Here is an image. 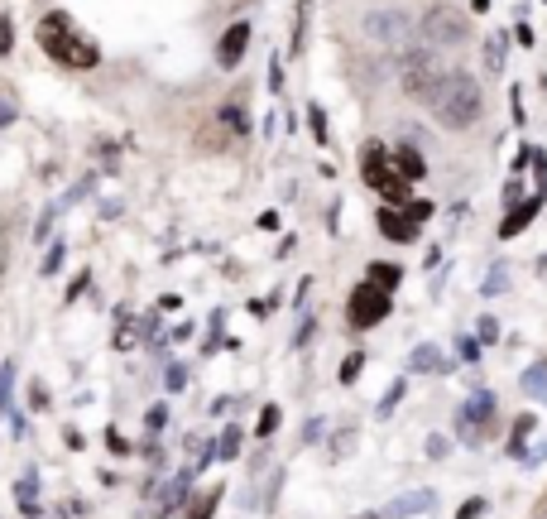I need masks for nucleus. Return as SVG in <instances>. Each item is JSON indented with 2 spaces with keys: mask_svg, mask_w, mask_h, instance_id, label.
I'll return each instance as SVG.
<instances>
[{
  "mask_svg": "<svg viewBox=\"0 0 547 519\" xmlns=\"http://www.w3.org/2000/svg\"><path fill=\"white\" fill-rule=\"evenodd\" d=\"M403 212H408V217H413V221H418V227H423V221L432 217V203H423V197H418V203H403Z\"/></svg>",
  "mask_w": 547,
  "mask_h": 519,
  "instance_id": "28",
  "label": "nucleus"
},
{
  "mask_svg": "<svg viewBox=\"0 0 547 519\" xmlns=\"http://www.w3.org/2000/svg\"><path fill=\"white\" fill-rule=\"evenodd\" d=\"M403 395H408V380H403V375H399V380H389L384 399H379V419H389V414H394V409L403 404Z\"/></svg>",
  "mask_w": 547,
  "mask_h": 519,
  "instance_id": "17",
  "label": "nucleus"
},
{
  "mask_svg": "<svg viewBox=\"0 0 547 519\" xmlns=\"http://www.w3.org/2000/svg\"><path fill=\"white\" fill-rule=\"evenodd\" d=\"M480 515H485V500H480V495H471V500L461 505V515H456V519H480Z\"/></svg>",
  "mask_w": 547,
  "mask_h": 519,
  "instance_id": "29",
  "label": "nucleus"
},
{
  "mask_svg": "<svg viewBox=\"0 0 547 519\" xmlns=\"http://www.w3.org/2000/svg\"><path fill=\"white\" fill-rule=\"evenodd\" d=\"M39 44H44V53H53L58 63H67V68H97L101 63V53H97V44L87 39V34H77L73 25V15H63V10H53V15H44L39 20Z\"/></svg>",
  "mask_w": 547,
  "mask_h": 519,
  "instance_id": "1",
  "label": "nucleus"
},
{
  "mask_svg": "<svg viewBox=\"0 0 547 519\" xmlns=\"http://www.w3.org/2000/svg\"><path fill=\"white\" fill-rule=\"evenodd\" d=\"M10 389H15V365H0V414H5V409H10Z\"/></svg>",
  "mask_w": 547,
  "mask_h": 519,
  "instance_id": "25",
  "label": "nucleus"
},
{
  "mask_svg": "<svg viewBox=\"0 0 547 519\" xmlns=\"http://www.w3.org/2000/svg\"><path fill=\"white\" fill-rule=\"evenodd\" d=\"M183 380H187L183 365H173V371H169V389H183Z\"/></svg>",
  "mask_w": 547,
  "mask_h": 519,
  "instance_id": "38",
  "label": "nucleus"
},
{
  "mask_svg": "<svg viewBox=\"0 0 547 519\" xmlns=\"http://www.w3.org/2000/svg\"><path fill=\"white\" fill-rule=\"evenodd\" d=\"M361 173H365V183H370V188L384 193V203H394V207L408 203V179H399V169L389 164L384 145H365V169Z\"/></svg>",
  "mask_w": 547,
  "mask_h": 519,
  "instance_id": "4",
  "label": "nucleus"
},
{
  "mask_svg": "<svg viewBox=\"0 0 547 519\" xmlns=\"http://www.w3.org/2000/svg\"><path fill=\"white\" fill-rule=\"evenodd\" d=\"M533 423H538L533 414H519V419H514V438H509V457H523V438L533 433Z\"/></svg>",
  "mask_w": 547,
  "mask_h": 519,
  "instance_id": "21",
  "label": "nucleus"
},
{
  "mask_svg": "<svg viewBox=\"0 0 547 519\" xmlns=\"http://www.w3.org/2000/svg\"><path fill=\"white\" fill-rule=\"evenodd\" d=\"M538 207H543V193H533L528 203H514V207H509V217L499 221V236H504V241H514V236L528 227L533 217H538Z\"/></svg>",
  "mask_w": 547,
  "mask_h": 519,
  "instance_id": "12",
  "label": "nucleus"
},
{
  "mask_svg": "<svg viewBox=\"0 0 547 519\" xmlns=\"http://www.w3.org/2000/svg\"><path fill=\"white\" fill-rule=\"evenodd\" d=\"M10 121H15V106H10L5 97H0V125H10Z\"/></svg>",
  "mask_w": 547,
  "mask_h": 519,
  "instance_id": "39",
  "label": "nucleus"
},
{
  "mask_svg": "<svg viewBox=\"0 0 547 519\" xmlns=\"http://www.w3.org/2000/svg\"><path fill=\"white\" fill-rule=\"evenodd\" d=\"M269 87H274V92H283V68H279V63L269 68Z\"/></svg>",
  "mask_w": 547,
  "mask_h": 519,
  "instance_id": "37",
  "label": "nucleus"
},
{
  "mask_svg": "<svg viewBox=\"0 0 547 519\" xmlns=\"http://www.w3.org/2000/svg\"><path fill=\"white\" fill-rule=\"evenodd\" d=\"M509 289V265H504V260H499V265L490 269V279H485V284H480V293H485V299H499V293H504Z\"/></svg>",
  "mask_w": 547,
  "mask_h": 519,
  "instance_id": "19",
  "label": "nucleus"
},
{
  "mask_svg": "<svg viewBox=\"0 0 547 519\" xmlns=\"http://www.w3.org/2000/svg\"><path fill=\"white\" fill-rule=\"evenodd\" d=\"M442 77H447V68L437 63V53L403 49V58H399V82H403V92H408L413 101H427L437 87H442Z\"/></svg>",
  "mask_w": 547,
  "mask_h": 519,
  "instance_id": "3",
  "label": "nucleus"
},
{
  "mask_svg": "<svg viewBox=\"0 0 547 519\" xmlns=\"http://www.w3.org/2000/svg\"><path fill=\"white\" fill-rule=\"evenodd\" d=\"M361 371H365V351H351V356L341 361V385H355V380H361Z\"/></svg>",
  "mask_w": 547,
  "mask_h": 519,
  "instance_id": "23",
  "label": "nucleus"
},
{
  "mask_svg": "<svg viewBox=\"0 0 547 519\" xmlns=\"http://www.w3.org/2000/svg\"><path fill=\"white\" fill-rule=\"evenodd\" d=\"M495 419V395L490 389H475L466 399V409H461V423H475V428H485V423Z\"/></svg>",
  "mask_w": 547,
  "mask_h": 519,
  "instance_id": "14",
  "label": "nucleus"
},
{
  "mask_svg": "<svg viewBox=\"0 0 547 519\" xmlns=\"http://www.w3.org/2000/svg\"><path fill=\"white\" fill-rule=\"evenodd\" d=\"M241 438H245L241 428H226V433H221V443H217V457H221V462H231V457H241Z\"/></svg>",
  "mask_w": 547,
  "mask_h": 519,
  "instance_id": "22",
  "label": "nucleus"
},
{
  "mask_svg": "<svg viewBox=\"0 0 547 519\" xmlns=\"http://www.w3.org/2000/svg\"><path fill=\"white\" fill-rule=\"evenodd\" d=\"M408 371L413 375H447L451 371V361L442 356V347H437V341H423V347H413V356H408Z\"/></svg>",
  "mask_w": 547,
  "mask_h": 519,
  "instance_id": "11",
  "label": "nucleus"
},
{
  "mask_svg": "<svg viewBox=\"0 0 547 519\" xmlns=\"http://www.w3.org/2000/svg\"><path fill=\"white\" fill-rule=\"evenodd\" d=\"M456 351H461V361H480V341H471V337H461Z\"/></svg>",
  "mask_w": 547,
  "mask_h": 519,
  "instance_id": "31",
  "label": "nucleus"
},
{
  "mask_svg": "<svg viewBox=\"0 0 547 519\" xmlns=\"http://www.w3.org/2000/svg\"><path fill=\"white\" fill-rule=\"evenodd\" d=\"M87 284H91V275H87V269H82V275L73 279V284H67V303H73V299H77V293L87 289Z\"/></svg>",
  "mask_w": 547,
  "mask_h": 519,
  "instance_id": "34",
  "label": "nucleus"
},
{
  "mask_svg": "<svg viewBox=\"0 0 547 519\" xmlns=\"http://www.w3.org/2000/svg\"><path fill=\"white\" fill-rule=\"evenodd\" d=\"M217 500H221V486H211L207 495H197V500L187 505V519H211V510H217Z\"/></svg>",
  "mask_w": 547,
  "mask_h": 519,
  "instance_id": "20",
  "label": "nucleus"
},
{
  "mask_svg": "<svg viewBox=\"0 0 547 519\" xmlns=\"http://www.w3.org/2000/svg\"><path fill=\"white\" fill-rule=\"evenodd\" d=\"M274 428H279V404H265V409H259V423H255V433H259V438H269Z\"/></svg>",
  "mask_w": 547,
  "mask_h": 519,
  "instance_id": "24",
  "label": "nucleus"
},
{
  "mask_svg": "<svg viewBox=\"0 0 547 519\" xmlns=\"http://www.w3.org/2000/svg\"><path fill=\"white\" fill-rule=\"evenodd\" d=\"M504 49H509L504 34H490V44H485V68L490 73H504Z\"/></svg>",
  "mask_w": 547,
  "mask_h": 519,
  "instance_id": "18",
  "label": "nucleus"
},
{
  "mask_svg": "<svg viewBox=\"0 0 547 519\" xmlns=\"http://www.w3.org/2000/svg\"><path fill=\"white\" fill-rule=\"evenodd\" d=\"M365 39L384 44V49H403L413 39V20L403 10H379V15H365Z\"/></svg>",
  "mask_w": 547,
  "mask_h": 519,
  "instance_id": "7",
  "label": "nucleus"
},
{
  "mask_svg": "<svg viewBox=\"0 0 547 519\" xmlns=\"http://www.w3.org/2000/svg\"><path fill=\"white\" fill-rule=\"evenodd\" d=\"M307 5H313V0H298V25H293V53H303V34H307Z\"/></svg>",
  "mask_w": 547,
  "mask_h": 519,
  "instance_id": "27",
  "label": "nucleus"
},
{
  "mask_svg": "<svg viewBox=\"0 0 547 519\" xmlns=\"http://www.w3.org/2000/svg\"><path fill=\"white\" fill-rule=\"evenodd\" d=\"M499 337V323L495 317H480V341H495Z\"/></svg>",
  "mask_w": 547,
  "mask_h": 519,
  "instance_id": "35",
  "label": "nucleus"
},
{
  "mask_svg": "<svg viewBox=\"0 0 547 519\" xmlns=\"http://www.w3.org/2000/svg\"><path fill=\"white\" fill-rule=\"evenodd\" d=\"M389 164H394L399 179H408V183H418L423 173H427V164H423V155L413 145H394V149H389Z\"/></svg>",
  "mask_w": 547,
  "mask_h": 519,
  "instance_id": "13",
  "label": "nucleus"
},
{
  "mask_svg": "<svg viewBox=\"0 0 547 519\" xmlns=\"http://www.w3.org/2000/svg\"><path fill=\"white\" fill-rule=\"evenodd\" d=\"M389 308H394V303H389V293L375 289L370 279H361V284L351 289V299H346V323L365 332V327H379V323H384Z\"/></svg>",
  "mask_w": 547,
  "mask_h": 519,
  "instance_id": "6",
  "label": "nucleus"
},
{
  "mask_svg": "<svg viewBox=\"0 0 547 519\" xmlns=\"http://www.w3.org/2000/svg\"><path fill=\"white\" fill-rule=\"evenodd\" d=\"M63 265V241H53V251H49V260H44V275H53V269Z\"/></svg>",
  "mask_w": 547,
  "mask_h": 519,
  "instance_id": "32",
  "label": "nucleus"
},
{
  "mask_svg": "<svg viewBox=\"0 0 547 519\" xmlns=\"http://www.w3.org/2000/svg\"><path fill=\"white\" fill-rule=\"evenodd\" d=\"M245 49H250V25L241 20V25H231V29L221 34V44H217V63H221V68H241Z\"/></svg>",
  "mask_w": 547,
  "mask_h": 519,
  "instance_id": "9",
  "label": "nucleus"
},
{
  "mask_svg": "<svg viewBox=\"0 0 547 519\" xmlns=\"http://www.w3.org/2000/svg\"><path fill=\"white\" fill-rule=\"evenodd\" d=\"M365 519H379V515H365Z\"/></svg>",
  "mask_w": 547,
  "mask_h": 519,
  "instance_id": "40",
  "label": "nucleus"
},
{
  "mask_svg": "<svg viewBox=\"0 0 547 519\" xmlns=\"http://www.w3.org/2000/svg\"><path fill=\"white\" fill-rule=\"evenodd\" d=\"M379 231H384L389 241H399V245L418 241V221H413L408 212H394V207H379Z\"/></svg>",
  "mask_w": 547,
  "mask_h": 519,
  "instance_id": "10",
  "label": "nucleus"
},
{
  "mask_svg": "<svg viewBox=\"0 0 547 519\" xmlns=\"http://www.w3.org/2000/svg\"><path fill=\"white\" fill-rule=\"evenodd\" d=\"M523 395H533V399H543V404H547V361L543 365H533V371H523Z\"/></svg>",
  "mask_w": 547,
  "mask_h": 519,
  "instance_id": "16",
  "label": "nucleus"
},
{
  "mask_svg": "<svg viewBox=\"0 0 547 519\" xmlns=\"http://www.w3.org/2000/svg\"><path fill=\"white\" fill-rule=\"evenodd\" d=\"M451 452V443L447 438H437V433H432V438H427V457H447Z\"/></svg>",
  "mask_w": 547,
  "mask_h": 519,
  "instance_id": "33",
  "label": "nucleus"
},
{
  "mask_svg": "<svg viewBox=\"0 0 547 519\" xmlns=\"http://www.w3.org/2000/svg\"><path fill=\"white\" fill-rule=\"evenodd\" d=\"M29 476H34V471H29ZM29 476H25V481H20V486H15V495H20V500H25V505H29V495H34V491H39V486H34V481H29Z\"/></svg>",
  "mask_w": 547,
  "mask_h": 519,
  "instance_id": "36",
  "label": "nucleus"
},
{
  "mask_svg": "<svg viewBox=\"0 0 547 519\" xmlns=\"http://www.w3.org/2000/svg\"><path fill=\"white\" fill-rule=\"evenodd\" d=\"M365 279H370L375 289L394 293V289L403 284V269H399V265H389V260H375V265H370V275H365Z\"/></svg>",
  "mask_w": 547,
  "mask_h": 519,
  "instance_id": "15",
  "label": "nucleus"
},
{
  "mask_svg": "<svg viewBox=\"0 0 547 519\" xmlns=\"http://www.w3.org/2000/svg\"><path fill=\"white\" fill-rule=\"evenodd\" d=\"M10 44H15V25H10V15H0V53H10Z\"/></svg>",
  "mask_w": 547,
  "mask_h": 519,
  "instance_id": "30",
  "label": "nucleus"
},
{
  "mask_svg": "<svg viewBox=\"0 0 547 519\" xmlns=\"http://www.w3.org/2000/svg\"><path fill=\"white\" fill-rule=\"evenodd\" d=\"M427 106H432V116L447 130H466V125L480 121V87H475V77H466V73H447L442 87L427 97Z\"/></svg>",
  "mask_w": 547,
  "mask_h": 519,
  "instance_id": "2",
  "label": "nucleus"
},
{
  "mask_svg": "<svg viewBox=\"0 0 547 519\" xmlns=\"http://www.w3.org/2000/svg\"><path fill=\"white\" fill-rule=\"evenodd\" d=\"M307 125H313L317 145H327V116H322V106H307Z\"/></svg>",
  "mask_w": 547,
  "mask_h": 519,
  "instance_id": "26",
  "label": "nucleus"
},
{
  "mask_svg": "<svg viewBox=\"0 0 547 519\" xmlns=\"http://www.w3.org/2000/svg\"><path fill=\"white\" fill-rule=\"evenodd\" d=\"M427 510H437V491H408V495H399V500H389L384 510H379V519H418Z\"/></svg>",
  "mask_w": 547,
  "mask_h": 519,
  "instance_id": "8",
  "label": "nucleus"
},
{
  "mask_svg": "<svg viewBox=\"0 0 547 519\" xmlns=\"http://www.w3.org/2000/svg\"><path fill=\"white\" fill-rule=\"evenodd\" d=\"M423 44H432V49H451V44H466L471 39V20L461 15V10H451V5H432L423 15Z\"/></svg>",
  "mask_w": 547,
  "mask_h": 519,
  "instance_id": "5",
  "label": "nucleus"
}]
</instances>
